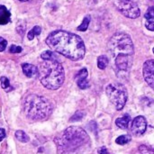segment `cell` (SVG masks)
Segmentation results:
<instances>
[{
	"instance_id": "obj_1",
	"label": "cell",
	"mask_w": 154,
	"mask_h": 154,
	"mask_svg": "<svg viewBox=\"0 0 154 154\" xmlns=\"http://www.w3.org/2000/svg\"><path fill=\"white\" fill-rule=\"evenodd\" d=\"M45 42L54 52H58L71 60H79L85 55L84 42L77 34L58 30L51 32Z\"/></svg>"
},
{
	"instance_id": "obj_2",
	"label": "cell",
	"mask_w": 154,
	"mask_h": 154,
	"mask_svg": "<svg viewBox=\"0 0 154 154\" xmlns=\"http://www.w3.org/2000/svg\"><path fill=\"white\" fill-rule=\"evenodd\" d=\"M59 153L69 154L74 152L83 145L89 143V137L86 131L78 126L67 128L55 139Z\"/></svg>"
},
{
	"instance_id": "obj_3",
	"label": "cell",
	"mask_w": 154,
	"mask_h": 154,
	"mask_svg": "<svg viewBox=\"0 0 154 154\" xmlns=\"http://www.w3.org/2000/svg\"><path fill=\"white\" fill-rule=\"evenodd\" d=\"M37 69L39 79L46 88L56 90L62 86L65 75L60 62L55 60H44Z\"/></svg>"
},
{
	"instance_id": "obj_4",
	"label": "cell",
	"mask_w": 154,
	"mask_h": 154,
	"mask_svg": "<svg viewBox=\"0 0 154 154\" xmlns=\"http://www.w3.org/2000/svg\"><path fill=\"white\" fill-rule=\"evenodd\" d=\"M23 109L25 116L31 120H43L51 116L53 111L52 102L42 96L29 95L23 102Z\"/></svg>"
},
{
	"instance_id": "obj_5",
	"label": "cell",
	"mask_w": 154,
	"mask_h": 154,
	"mask_svg": "<svg viewBox=\"0 0 154 154\" xmlns=\"http://www.w3.org/2000/svg\"><path fill=\"white\" fill-rule=\"evenodd\" d=\"M107 48L109 53L114 58L120 55L133 56L134 52L133 41L131 37L125 32L115 33L109 40Z\"/></svg>"
},
{
	"instance_id": "obj_6",
	"label": "cell",
	"mask_w": 154,
	"mask_h": 154,
	"mask_svg": "<svg viewBox=\"0 0 154 154\" xmlns=\"http://www.w3.org/2000/svg\"><path fill=\"white\" fill-rule=\"evenodd\" d=\"M106 95L117 110H121L126 104L128 94L125 87L120 83L109 84L106 88Z\"/></svg>"
},
{
	"instance_id": "obj_7",
	"label": "cell",
	"mask_w": 154,
	"mask_h": 154,
	"mask_svg": "<svg viewBox=\"0 0 154 154\" xmlns=\"http://www.w3.org/2000/svg\"><path fill=\"white\" fill-rule=\"evenodd\" d=\"M116 8L118 11H120L125 16L131 18V19H135L140 16L141 11L138 5L130 0H118L115 3Z\"/></svg>"
},
{
	"instance_id": "obj_8",
	"label": "cell",
	"mask_w": 154,
	"mask_h": 154,
	"mask_svg": "<svg viewBox=\"0 0 154 154\" xmlns=\"http://www.w3.org/2000/svg\"><path fill=\"white\" fill-rule=\"evenodd\" d=\"M146 129H147V121L143 116H140L135 117L133 120V123L131 125V131L134 135L139 136V135L143 134Z\"/></svg>"
},
{
	"instance_id": "obj_9",
	"label": "cell",
	"mask_w": 154,
	"mask_h": 154,
	"mask_svg": "<svg viewBox=\"0 0 154 154\" xmlns=\"http://www.w3.org/2000/svg\"><path fill=\"white\" fill-rule=\"evenodd\" d=\"M154 60H149L144 62L143 65V77L147 84L151 87L154 88Z\"/></svg>"
},
{
	"instance_id": "obj_10",
	"label": "cell",
	"mask_w": 154,
	"mask_h": 154,
	"mask_svg": "<svg viewBox=\"0 0 154 154\" xmlns=\"http://www.w3.org/2000/svg\"><path fill=\"white\" fill-rule=\"evenodd\" d=\"M22 69H23L24 75L28 78H34L38 74V69L34 65H32L29 63H23L22 65Z\"/></svg>"
},
{
	"instance_id": "obj_11",
	"label": "cell",
	"mask_w": 154,
	"mask_h": 154,
	"mask_svg": "<svg viewBox=\"0 0 154 154\" xmlns=\"http://www.w3.org/2000/svg\"><path fill=\"white\" fill-rule=\"evenodd\" d=\"M145 19H146V23L145 26L148 30L150 31H153L154 30V7L151 6L149 7V9L147 10L145 15H144Z\"/></svg>"
},
{
	"instance_id": "obj_12",
	"label": "cell",
	"mask_w": 154,
	"mask_h": 154,
	"mask_svg": "<svg viewBox=\"0 0 154 154\" xmlns=\"http://www.w3.org/2000/svg\"><path fill=\"white\" fill-rule=\"evenodd\" d=\"M11 20V14L5 5H0V25L8 23Z\"/></svg>"
},
{
	"instance_id": "obj_13",
	"label": "cell",
	"mask_w": 154,
	"mask_h": 154,
	"mask_svg": "<svg viewBox=\"0 0 154 154\" xmlns=\"http://www.w3.org/2000/svg\"><path fill=\"white\" fill-rule=\"evenodd\" d=\"M130 121H131L130 116L125 115L123 117L117 118V119L116 120V125L119 128H121V129H127Z\"/></svg>"
},
{
	"instance_id": "obj_14",
	"label": "cell",
	"mask_w": 154,
	"mask_h": 154,
	"mask_svg": "<svg viewBox=\"0 0 154 154\" xmlns=\"http://www.w3.org/2000/svg\"><path fill=\"white\" fill-rule=\"evenodd\" d=\"M41 57L44 60H55V61L60 62V60H59L58 55L54 51H46L42 52V55H41Z\"/></svg>"
},
{
	"instance_id": "obj_15",
	"label": "cell",
	"mask_w": 154,
	"mask_h": 154,
	"mask_svg": "<svg viewBox=\"0 0 154 154\" xmlns=\"http://www.w3.org/2000/svg\"><path fill=\"white\" fill-rule=\"evenodd\" d=\"M0 82H1V87H2V88H3L5 92H10V91L13 90V87L10 85V82H9V80H8L7 78H5V77H1Z\"/></svg>"
},
{
	"instance_id": "obj_16",
	"label": "cell",
	"mask_w": 154,
	"mask_h": 154,
	"mask_svg": "<svg viewBox=\"0 0 154 154\" xmlns=\"http://www.w3.org/2000/svg\"><path fill=\"white\" fill-rule=\"evenodd\" d=\"M14 134H15V138H16L19 142H21V143H28L29 140H30L29 136H28L23 131H21V130L16 131Z\"/></svg>"
},
{
	"instance_id": "obj_17",
	"label": "cell",
	"mask_w": 154,
	"mask_h": 154,
	"mask_svg": "<svg viewBox=\"0 0 154 154\" xmlns=\"http://www.w3.org/2000/svg\"><path fill=\"white\" fill-rule=\"evenodd\" d=\"M108 65V59L106 56H99L97 58V67L100 69H105L106 66Z\"/></svg>"
},
{
	"instance_id": "obj_18",
	"label": "cell",
	"mask_w": 154,
	"mask_h": 154,
	"mask_svg": "<svg viewBox=\"0 0 154 154\" xmlns=\"http://www.w3.org/2000/svg\"><path fill=\"white\" fill-rule=\"evenodd\" d=\"M41 32H42L41 27H40V26H38V25H36V26H34V27H33V28H32V29L28 32L27 37H28V39H29L30 41H32V40H33L34 36L39 35V34L41 33Z\"/></svg>"
},
{
	"instance_id": "obj_19",
	"label": "cell",
	"mask_w": 154,
	"mask_h": 154,
	"mask_svg": "<svg viewBox=\"0 0 154 154\" xmlns=\"http://www.w3.org/2000/svg\"><path fill=\"white\" fill-rule=\"evenodd\" d=\"M132 140V137L128 134L126 135H121L119 136L116 140V143L119 145H125L126 143H128L129 142H131Z\"/></svg>"
},
{
	"instance_id": "obj_20",
	"label": "cell",
	"mask_w": 154,
	"mask_h": 154,
	"mask_svg": "<svg viewBox=\"0 0 154 154\" xmlns=\"http://www.w3.org/2000/svg\"><path fill=\"white\" fill-rule=\"evenodd\" d=\"M89 23H90V16H89V15H87V16L84 18L82 23L78 27V31H80V32H85V31H87L88 28Z\"/></svg>"
},
{
	"instance_id": "obj_21",
	"label": "cell",
	"mask_w": 154,
	"mask_h": 154,
	"mask_svg": "<svg viewBox=\"0 0 154 154\" xmlns=\"http://www.w3.org/2000/svg\"><path fill=\"white\" fill-rule=\"evenodd\" d=\"M77 84L80 89H87L89 87V84L86 79H76Z\"/></svg>"
},
{
	"instance_id": "obj_22",
	"label": "cell",
	"mask_w": 154,
	"mask_h": 154,
	"mask_svg": "<svg viewBox=\"0 0 154 154\" xmlns=\"http://www.w3.org/2000/svg\"><path fill=\"white\" fill-rule=\"evenodd\" d=\"M84 112L81 111H78L74 114V116H72V117L70 118V122H77V121H80L83 117H84Z\"/></svg>"
},
{
	"instance_id": "obj_23",
	"label": "cell",
	"mask_w": 154,
	"mask_h": 154,
	"mask_svg": "<svg viewBox=\"0 0 154 154\" xmlns=\"http://www.w3.org/2000/svg\"><path fill=\"white\" fill-rule=\"evenodd\" d=\"M88 75V69H82L81 70H79V72L77 74L76 76V79H87Z\"/></svg>"
},
{
	"instance_id": "obj_24",
	"label": "cell",
	"mask_w": 154,
	"mask_h": 154,
	"mask_svg": "<svg viewBox=\"0 0 154 154\" xmlns=\"http://www.w3.org/2000/svg\"><path fill=\"white\" fill-rule=\"evenodd\" d=\"M139 150H140V152H141V153L142 154H153L152 150V149H150L149 147L145 146V145H142V146H140Z\"/></svg>"
},
{
	"instance_id": "obj_25",
	"label": "cell",
	"mask_w": 154,
	"mask_h": 154,
	"mask_svg": "<svg viewBox=\"0 0 154 154\" xmlns=\"http://www.w3.org/2000/svg\"><path fill=\"white\" fill-rule=\"evenodd\" d=\"M22 47H20V46H16V45H11L10 46V48H9V51L11 52V53H20L21 51H22Z\"/></svg>"
},
{
	"instance_id": "obj_26",
	"label": "cell",
	"mask_w": 154,
	"mask_h": 154,
	"mask_svg": "<svg viewBox=\"0 0 154 154\" xmlns=\"http://www.w3.org/2000/svg\"><path fill=\"white\" fill-rule=\"evenodd\" d=\"M6 45H7V42L5 39L0 37V51H3L5 50L6 48Z\"/></svg>"
},
{
	"instance_id": "obj_27",
	"label": "cell",
	"mask_w": 154,
	"mask_h": 154,
	"mask_svg": "<svg viewBox=\"0 0 154 154\" xmlns=\"http://www.w3.org/2000/svg\"><path fill=\"white\" fill-rule=\"evenodd\" d=\"M5 137V131L2 128H0V142H2Z\"/></svg>"
},
{
	"instance_id": "obj_28",
	"label": "cell",
	"mask_w": 154,
	"mask_h": 154,
	"mask_svg": "<svg viewBox=\"0 0 154 154\" xmlns=\"http://www.w3.org/2000/svg\"><path fill=\"white\" fill-rule=\"evenodd\" d=\"M98 152H99V154H109L107 149H106V147H101V148L98 150Z\"/></svg>"
},
{
	"instance_id": "obj_29",
	"label": "cell",
	"mask_w": 154,
	"mask_h": 154,
	"mask_svg": "<svg viewBox=\"0 0 154 154\" xmlns=\"http://www.w3.org/2000/svg\"><path fill=\"white\" fill-rule=\"evenodd\" d=\"M19 1H21V2H29L31 0H19Z\"/></svg>"
},
{
	"instance_id": "obj_30",
	"label": "cell",
	"mask_w": 154,
	"mask_h": 154,
	"mask_svg": "<svg viewBox=\"0 0 154 154\" xmlns=\"http://www.w3.org/2000/svg\"><path fill=\"white\" fill-rule=\"evenodd\" d=\"M130 1H133V0H130Z\"/></svg>"
}]
</instances>
